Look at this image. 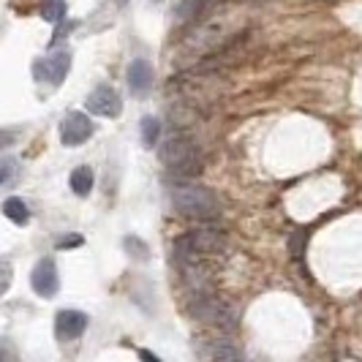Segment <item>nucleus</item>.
I'll return each instance as SVG.
<instances>
[{"mask_svg": "<svg viewBox=\"0 0 362 362\" xmlns=\"http://www.w3.org/2000/svg\"><path fill=\"white\" fill-rule=\"evenodd\" d=\"M210 6V0H182L180 6H177V19H197Z\"/></svg>", "mask_w": 362, "mask_h": 362, "instance_id": "2eb2a0df", "label": "nucleus"}, {"mask_svg": "<svg viewBox=\"0 0 362 362\" xmlns=\"http://www.w3.org/2000/svg\"><path fill=\"white\" fill-rule=\"evenodd\" d=\"M79 243H82L79 237H71V240L63 237V240H57V248H69V245H79Z\"/></svg>", "mask_w": 362, "mask_h": 362, "instance_id": "aec40b11", "label": "nucleus"}, {"mask_svg": "<svg viewBox=\"0 0 362 362\" xmlns=\"http://www.w3.org/2000/svg\"><path fill=\"white\" fill-rule=\"evenodd\" d=\"M126 3H128V0H117V6H126Z\"/></svg>", "mask_w": 362, "mask_h": 362, "instance_id": "4be33fe9", "label": "nucleus"}, {"mask_svg": "<svg viewBox=\"0 0 362 362\" xmlns=\"http://www.w3.org/2000/svg\"><path fill=\"white\" fill-rule=\"evenodd\" d=\"M188 313L199 322H207V325H221V327H232L235 325V313L226 303H221L218 297H207L197 291V297L191 300L188 305Z\"/></svg>", "mask_w": 362, "mask_h": 362, "instance_id": "20e7f679", "label": "nucleus"}, {"mask_svg": "<svg viewBox=\"0 0 362 362\" xmlns=\"http://www.w3.org/2000/svg\"><path fill=\"white\" fill-rule=\"evenodd\" d=\"M0 169H3V177H0V182H3V188H8V185H11V180H14V172H17V161H14L11 156H3Z\"/></svg>", "mask_w": 362, "mask_h": 362, "instance_id": "a211bd4d", "label": "nucleus"}, {"mask_svg": "<svg viewBox=\"0 0 362 362\" xmlns=\"http://www.w3.org/2000/svg\"><path fill=\"white\" fill-rule=\"evenodd\" d=\"M172 204L175 210L185 218H197V221H213L221 216V202L218 197L197 182H177L172 188Z\"/></svg>", "mask_w": 362, "mask_h": 362, "instance_id": "f257e3e1", "label": "nucleus"}, {"mask_svg": "<svg viewBox=\"0 0 362 362\" xmlns=\"http://www.w3.org/2000/svg\"><path fill=\"white\" fill-rule=\"evenodd\" d=\"M71 71V52L69 49H57V52L41 57L33 66V76L38 82H49V85H60Z\"/></svg>", "mask_w": 362, "mask_h": 362, "instance_id": "39448f33", "label": "nucleus"}, {"mask_svg": "<svg viewBox=\"0 0 362 362\" xmlns=\"http://www.w3.org/2000/svg\"><path fill=\"white\" fill-rule=\"evenodd\" d=\"M41 19L49 25L66 19V0H41Z\"/></svg>", "mask_w": 362, "mask_h": 362, "instance_id": "4468645a", "label": "nucleus"}, {"mask_svg": "<svg viewBox=\"0 0 362 362\" xmlns=\"http://www.w3.org/2000/svg\"><path fill=\"white\" fill-rule=\"evenodd\" d=\"M128 85H131L134 93H145L153 85V66L147 63L145 57L131 60V66H128Z\"/></svg>", "mask_w": 362, "mask_h": 362, "instance_id": "9d476101", "label": "nucleus"}, {"mask_svg": "<svg viewBox=\"0 0 362 362\" xmlns=\"http://www.w3.org/2000/svg\"><path fill=\"white\" fill-rule=\"evenodd\" d=\"M30 286L38 297H54L57 289H60V275H57V267H54L52 259H41L36 267H33V275H30Z\"/></svg>", "mask_w": 362, "mask_h": 362, "instance_id": "6e6552de", "label": "nucleus"}, {"mask_svg": "<svg viewBox=\"0 0 362 362\" xmlns=\"http://www.w3.org/2000/svg\"><path fill=\"white\" fill-rule=\"evenodd\" d=\"M3 213H6L8 221H14L17 226H25L30 221V210H28V204L19 197H8V199L3 202Z\"/></svg>", "mask_w": 362, "mask_h": 362, "instance_id": "f8f14e48", "label": "nucleus"}, {"mask_svg": "<svg viewBox=\"0 0 362 362\" xmlns=\"http://www.w3.org/2000/svg\"><path fill=\"white\" fill-rule=\"evenodd\" d=\"M142 360H153V362H158V357H156V354H150V351H142Z\"/></svg>", "mask_w": 362, "mask_h": 362, "instance_id": "412c9836", "label": "nucleus"}, {"mask_svg": "<svg viewBox=\"0 0 362 362\" xmlns=\"http://www.w3.org/2000/svg\"><path fill=\"white\" fill-rule=\"evenodd\" d=\"M88 112L98 115V117H117L123 112V101H120V93L115 90L112 85H98L95 90L88 95Z\"/></svg>", "mask_w": 362, "mask_h": 362, "instance_id": "0eeeda50", "label": "nucleus"}, {"mask_svg": "<svg viewBox=\"0 0 362 362\" xmlns=\"http://www.w3.org/2000/svg\"><path fill=\"white\" fill-rule=\"evenodd\" d=\"M71 188L76 197H88L93 191V169L90 166H76L71 172Z\"/></svg>", "mask_w": 362, "mask_h": 362, "instance_id": "ddd939ff", "label": "nucleus"}, {"mask_svg": "<svg viewBox=\"0 0 362 362\" xmlns=\"http://www.w3.org/2000/svg\"><path fill=\"white\" fill-rule=\"evenodd\" d=\"M93 131H95V126H93V120L85 112H69L63 117V123H60V142L66 147H76L82 145L85 139H90Z\"/></svg>", "mask_w": 362, "mask_h": 362, "instance_id": "423d86ee", "label": "nucleus"}, {"mask_svg": "<svg viewBox=\"0 0 362 362\" xmlns=\"http://www.w3.org/2000/svg\"><path fill=\"white\" fill-rule=\"evenodd\" d=\"M88 329V316L79 313V310H60L57 319H54V335L57 341H76L82 338V332Z\"/></svg>", "mask_w": 362, "mask_h": 362, "instance_id": "1a4fd4ad", "label": "nucleus"}, {"mask_svg": "<svg viewBox=\"0 0 362 362\" xmlns=\"http://www.w3.org/2000/svg\"><path fill=\"white\" fill-rule=\"evenodd\" d=\"M126 251H128V256H134V259H139V262L147 259V245L139 237H126Z\"/></svg>", "mask_w": 362, "mask_h": 362, "instance_id": "f3484780", "label": "nucleus"}, {"mask_svg": "<svg viewBox=\"0 0 362 362\" xmlns=\"http://www.w3.org/2000/svg\"><path fill=\"white\" fill-rule=\"evenodd\" d=\"M226 251V237L223 232H218V229H194V232H188V235H182L175 240V248H172V254L177 262L182 264H199L202 259H207V256H218Z\"/></svg>", "mask_w": 362, "mask_h": 362, "instance_id": "f03ea898", "label": "nucleus"}, {"mask_svg": "<svg viewBox=\"0 0 362 362\" xmlns=\"http://www.w3.org/2000/svg\"><path fill=\"white\" fill-rule=\"evenodd\" d=\"M199 357H204V360H237V357H243V351L229 341H210L204 349H199Z\"/></svg>", "mask_w": 362, "mask_h": 362, "instance_id": "9b49d317", "label": "nucleus"}, {"mask_svg": "<svg viewBox=\"0 0 362 362\" xmlns=\"http://www.w3.org/2000/svg\"><path fill=\"white\" fill-rule=\"evenodd\" d=\"M158 136H161V123L156 117H142V142H145V147L158 145Z\"/></svg>", "mask_w": 362, "mask_h": 362, "instance_id": "dca6fc26", "label": "nucleus"}, {"mask_svg": "<svg viewBox=\"0 0 362 362\" xmlns=\"http://www.w3.org/2000/svg\"><path fill=\"white\" fill-rule=\"evenodd\" d=\"M8 284H11V264H8V259H3V286H0L3 294L8 291Z\"/></svg>", "mask_w": 362, "mask_h": 362, "instance_id": "6ab92c4d", "label": "nucleus"}, {"mask_svg": "<svg viewBox=\"0 0 362 362\" xmlns=\"http://www.w3.org/2000/svg\"><path fill=\"white\" fill-rule=\"evenodd\" d=\"M161 161L175 177H197L202 172V163H204L199 145L185 134L166 139V145L161 147Z\"/></svg>", "mask_w": 362, "mask_h": 362, "instance_id": "7ed1b4c3", "label": "nucleus"}]
</instances>
